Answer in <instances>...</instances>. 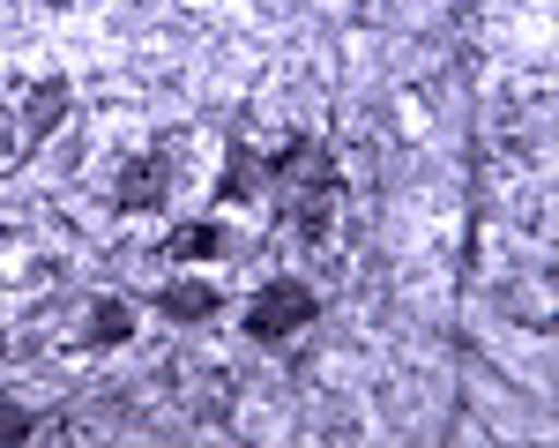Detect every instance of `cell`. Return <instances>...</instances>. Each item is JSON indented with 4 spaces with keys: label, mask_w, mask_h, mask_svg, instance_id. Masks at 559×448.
<instances>
[{
    "label": "cell",
    "mask_w": 559,
    "mask_h": 448,
    "mask_svg": "<svg viewBox=\"0 0 559 448\" xmlns=\"http://www.w3.org/2000/svg\"><path fill=\"white\" fill-rule=\"evenodd\" d=\"M313 314H321V292L306 276H276L239 307V337L247 344H292L299 329H313Z\"/></svg>",
    "instance_id": "obj_1"
},
{
    "label": "cell",
    "mask_w": 559,
    "mask_h": 448,
    "mask_svg": "<svg viewBox=\"0 0 559 448\" xmlns=\"http://www.w3.org/2000/svg\"><path fill=\"white\" fill-rule=\"evenodd\" d=\"M179 134H165L157 150H142V157H128L120 173H112V187H105V202L120 210V217H142V210H165V194H173L179 179Z\"/></svg>",
    "instance_id": "obj_2"
},
{
    "label": "cell",
    "mask_w": 559,
    "mask_h": 448,
    "mask_svg": "<svg viewBox=\"0 0 559 448\" xmlns=\"http://www.w3.org/2000/svg\"><path fill=\"white\" fill-rule=\"evenodd\" d=\"M68 113H75V83H68V75H38V83L23 90V142L8 150V173H15V165H31Z\"/></svg>",
    "instance_id": "obj_3"
},
{
    "label": "cell",
    "mask_w": 559,
    "mask_h": 448,
    "mask_svg": "<svg viewBox=\"0 0 559 448\" xmlns=\"http://www.w3.org/2000/svg\"><path fill=\"white\" fill-rule=\"evenodd\" d=\"M157 247H165V262H224V255H239V232L224 217H187V224H173Z\"/></svg>",
    "instance_id": "obj_4"
},
{
    "label": "cell",
    "mask_w": 559,
    "mask_h": 448,
    "mask_svg": "<svg viewBox=\"0 0 559 448\" xmlns=\"http://www.w3.org/2000/svg\"><path fill=\"white\" fill-rule=\"evenodd\" d=\"M134 337V307L120 292H97L83 314V352H112V344H128Z\"/></svg>",
    "instance_id": "obj_5"
},
{
    "label": "cell",
    "mask_w": 559,
    "mask_h": 448,
    "mask_svg": "<svg viewBox=\"0 0 559 448\" xmlns=\"http://www.w3.org/2000/svg\"><path fill=\"white\" fill-rule=\"evenodd\" d=\"M150 307L165 314V321H210V314L224 307V292L202 284V276H173L165 292H150Z\"/></svg>",
    "instance_id": "obj_6"
},
{
    "label": "cell",
    "mask_w": 559,
    "mask_h": 448,
    "mask_svg": "<svg viewBox=\"0 0 559 448\" xmlns=\"http://www.w3.org/2000/svg\"><path fill=\"white\" fill-rule=\"evenodd\" d=\"M216 210H231V202H254L261 194V150H247V142H231V157H224V173H216Z\"/></svg>",
    "instance_id": "obj_7"
},
{
    "label": "cell",
    "mask_w": 559,
    "mask_h": 448,
    "mask_svg": "<svg viewBox=\"0 0 559 448\" xmlns=\"http://www.w3.org/2000/svg\"><path fill=\"white\" fill-rule=\"evenodd\" d=\"M38 426H31V411H0V441H31Z\"/></svg>",
    "instance_id": "obj_8"
},
{
    "label": "cell",
    "mask_w": 559,
    "mask_h": 448,
    "mask_svg": "<svg viewBox=\"0 0 559 448\" xmlns=\"http://www.w3.org/2000/svg\"><path fill=\"white\" fill-rule=\"evenodd\" d=\"M0 358H8V329H0Z\"/></svg>",
    "instance_id": "obj_9"
}]
</instances>
